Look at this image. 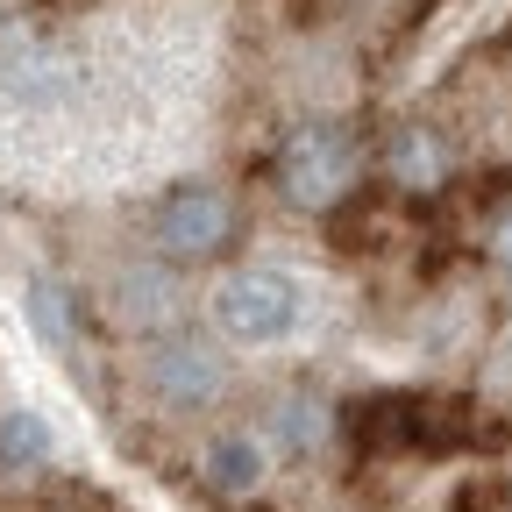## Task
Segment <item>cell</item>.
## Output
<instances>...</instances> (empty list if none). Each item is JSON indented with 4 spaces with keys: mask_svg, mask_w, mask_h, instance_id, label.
<instances>
[{
    "mask_svg": "<svg viewBox=\"0 0 512 512\" xmlns=\"http://www.w3.org/2000/svg\"><path fill=\"white\" fill-rule=\"evenodd\" d=\"M264 441H271V456H313V448L328 441V406H320L313 392H285V399H271Z\"/></svg>",
    "mask_w": 512,
    "mask_h": 512,
    "instance_id": "7",
    "label": "cell"
},
{
    "mask_svg": "<svg viewBox=\"0 0 512 512\" xmlns=\"http://www.w3.org/2000/svg\"><path fill=\"white\" fill-rule=\"evenodd\" d=\"M498 271H505V278H512V214H505V221H498Z\"/></svg>",
    "mask_w": 512,
    "mask_h": 512,
    "instance_id": "10",
    "label": "cell"
},
{
    "mask_svg": "<svg viewBox=\"0 0 512 512\" xmlns=\"http://www.w3.org/2000/svg\"><path fill=\"white\" fill-rule=\"evenodd\" d=\"M150 235H157V256H171V264H207L235 235V207L221 185H171L150 214Z\"/></svg>",
    "mask_w": 512,
    "mask_h": 512,
    "instance_id": "4",
    "label": "cell"
},
{
    "mask_svg": "<svg viewBox=\"0 0 512 512\" xmlns=\"http://www.w3.org/2000/svg\"><path fill=\"white\" fill-rule=\"evenodd\" d=\"M150 392L164 406H178V413H200V406H214L228 392V363H221V349L207 335H164L150 349Z\"/></svg>",
    "mask_w": 512,
    "mask_h": 512,
    "instance_id": "5",
    "label": "cell"
},
{
    "mask_svg": "<svg viewBox=\"0 0 512 512\" xmlns=\"http://www.w3.org/2000/svg\"><path fill=\"white\" fill-rule=\"evenodd\" d=\"M441 171H448V150L427 136V128H406V136L392 143V178H399V185L427 192V185H441Z\"/></svg>",
    "mask_w": 512,
    "mask_h": 512,
    "instance_id": "8",
    "label": "cell"
},
{
    "mask_svg": "<svg viewBox=\"0 0 512 512\" xmlns=\"http://www.w3.org/2000/svg\"><path fill=\"white\" fill-rule=\"evenodd\" d=\"M79 93V64L43 36H0V107L22 121L64 114V100Z\"/></svg>",
    "mask_w": 512,
    "mask_h": 512,
    "instance_id": "3",
    "label": "cell"
},
{
    "mask_svg": "<svg viewBox=\"0 0 512 512\" xmlns=\"http://www.w3.org/2000/svg\"><path fill=\"white\" fill-rule=\"evenodd\" d=\"M0 456H8V463H22V470L50 463V427H43L29 406H15L8 420H0Z\"/></svg>",
    "mask_w": 512,
    "mask_h": 512,
    "instance_id": "9",
    "label": "cell"
},
{
    "mask_svg": "<svg viewBox=\"0 0 512 512\" xmlns=\"http://www.w3.org/2000/svg\"><path fill=\"white\" fill-rule=\"evenodd\" d=\"M356 185V143L342 121H299L278 150V192L299 214H328Z\"/></svg>",
    "mask_w": 512,
    "mask_h": 512,
    "instance_id": "2",
    "label": "cell"
},
{
    "mask_svg": "<svg viewBox=\"0 0 512 512\" xmlns=\"http://www.w3.org/2000/svg\"><path fill=\"white\" fill-rule=\"evenodd\" d=\"M271 477V441L256 427H221L207 448H200V484L214 498H256Z\"/></svg>",
    "mask_w": 512,
    "mask_h": 512,
    "instance_id": "6",
    "label": "cell"
},
{
    "mask_svg": "<svg viewBox=\"0 0 512 512\" xmlns=\"http://www.w3.org/2000/svg\"><path fill=\"white\" fill-rule=\"evenodd\" d=\"M306 285L278 264H242L228 278H214L207 292V320H214V335L235 342V349H278L306 328Z\"/></svg>",
    "mask_w": 512,
    "mask_h": 512,
    "instance_id": "1",
    "label": "cell"
}]
</instances>
